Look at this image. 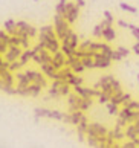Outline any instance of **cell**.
<instances>
[{
    "label": "cell",
    "instance_id": "30",
    "mask_svg": "<svg viewBox=\"0 0 139 148\" xmlns=\"http://www.w3.org/2000/svg\"><path fill=\"white\" fill-rule=\"evenodd\" d=\"M122 107H124V108H129V110L136 112V110H139V102L135 101V99H131V101H129V102H125Z\"/></svg>",
    "mask_w": 139,
    "mask_h": 148
},
{
    "label": "cell",
    "instance_id": "23",
    "mask_svg": "<svg viewBox=\"0 0 139 148\" xmlns=\"http://www.w3.org/2000/svg\"><path fill=\"white\" fill-rule=\"evenodd\" d=\"M32 58H34V51H32V47L31 49H26V51H23V53H21V57H20V60L19 61L21 63V66H25L29 63V61H32Z\"/></svg>",
    "mask_w": 139,
    "mask_h": 148
},
{
    "label": "cell",
    "instance_id": "21",
    "mask_svg": "<svg viewBox=\"0 0 139 148\" xmlns=\"http://www.w3.org/2000/svg\"><path fill=\"white\" fill-rule=\"evenodd\" d=\"M103 38L105 40V43H112V41L116 40V31H115L113 26H107V28H104Z\"/></svg>",
    "mask_w": 139,
    "mask_h": 148
},
{
    "label": "cell",
    "instance_id": "31",
    "mask_svg": "<svg viewBox=\"0 0 139 148\" xmlns=\"http://www.w3.org/2000/svg\"><path fill=\"white\" fill-rule=\"evenodd\" d=\"M103 31H104V28L101 26V23L96 25L95 28H93V37L95 38H103Z\"/></svg>",
    "mask_w": 139,
    "mask_h": 148
},
{
    "label": "cell",
    "instance_id": "41",
    "mask_svg": "<svg viewBox=\"0 0 139 148\" xmlns=\"http://www.w3.org/2000/svg\"><path fill=\"white\" fill-rule=\"evenodd\" d=\"M75 3L78 5L80 8H84L86 6V0H75Z\"/></svg>",
    "mask_w": 139,
    "mask_h": 148
},
{
    "label": "cell",
    "instance_id": "4",
    "mask_svg": "<svg viewBox=\"0 0 139 148\" xmlns=\"http://www.w3.org/2000/svg\"><path fill=\"white\" fill-rule=\"evenodd\" d=\"M17 37H29L32 40V38L38 37V29L29 25L28 21L17 20Z\"/></svg>",
    "mask_w": 139,
    "mask_h": 148
},
{
    "label": "cell",
    "instance_id": "43",
    "mask_svg": "<svg viewBox=\"0 0 139 148\" xmlns=\"http://www.w3.org/2000/svg\"><path fill=\"white\" fill-rule=\"evenodd\" d=\"M135 127L138 128V131H139V121H136V122H135Z\"/></svg>",
    "mask_w": 139,
    "mask_h": 148
},
{
    "label": "cell",
    "instance_id": "9",
    "mask_svg": "<svg viewBox=\"0 0 139 148\" xmlns=\"http://www.w3.org/2000/svg\"><path fill=\"white\" fill-rule=\"evenodd\" d=\"M74 92L76 93V95H80L81 98H84V99H93V98H98L99 95H101V90L90 89V87H84V86L74 87Z\"/></svg>",
    "mask_w": 139,
    "mask_h": 148
},
{
    "label": "cell",
    "instance_id": "1",
    "mask_svg": "<svg viewBox=\"0 0 139 148\" xmlns=\"http://www.w3.org/2000/svg\"><path fill=\"white\" fill-rule=\"evenodd\" d=\"M93 89L101 90L103 93L109 95L110 98H112L113 95H116V93L124 92V90H122V87H121V83L115 78L113 75H104V76H101V78L98 79V83L93 86Z\"/></svg>",
    "mask_w": 139,
    "mask_h": 148
},
{
    "label": "cell",
    "instance_id": "13",
    "mask_svg": "<svg viewBox=\"0 0 139 148\" xmlns=\"http://www.w3.org/2000/svg\"><path fill=\"white\" fill-rule=\"evenodd\" d=\"M87 116L83 112H72V113H67V114H64V119H63V122L66 124H70V125H78L81 124L83 121H86Z\"/></svg>",
    "mask_w": 139,
    "mask_h": 148
},
{
    "label": "cell",
    "instance_id": "39",
    "mask_svg": "<svg viewBox=\"0 0 139 148\" xmlns=\"http://www.w3.org/2000/svg\"><path fill=\"white\" fill-rule=\"evenodd\" d=\"M110 58H112V61H121V60H122V55H121L118 51H116V49H113L112 57H110Z\"/></svg>",
    "mask_w": 139,
    "mask_h": 148
},
{
    "label": "cell",
    "instance_id": "33",
    "mask_svg": "<svg viewBox=\"0 0 139 148\" xmlns=\"http://www.w3.org/2000/svg\"><path fill=\"white\" fill-rule=\"evenodd\" d=\"M21 67H23V66H21V63H20V61H14V63H11V64H9V70H11L12 73L19 72V70H20Z\"/></svg>",
    "mask_w": 139,
    "mask_h": 148
},
{
    "label": "cell",
    "instance_id": "27",
    "mask_svg": "<svg viewBox=\"0 0 139 148\" xmlns=\"http://www.w3.org/2000/svg\"><path fill=\"white\" fill-rule=\"evenodd\" d=\"M119 8H121L122 11H125V12H130V14H138V8L131 6V5L125 3V2H121V3H119Z\"/></svg>",
    "mask_w": 139,
    "mask_h": 148
},
{
    "label": "cell",
    "instance_id": "16",
    "mask_svg": "<svg viewBox=\"0 0 139 148\" xmlns=\"http://www.w3.org/2000/svg\"><path fill=\"white\" fill-rule=\"evenodd\" d=\"M66 55L61 51H58V52H55V53H52V66L57 70H60V69H63V67H66Z\"/></svg>",
    "mask_w": 139,
    "mask_h": 148
},
{
    "label": "cell",
    "instance_id": "26",
    "mask_svg": "<svg viewBox=\"0 0 139 148\" xmlns=\"http://www.w3.org/2000/svg\"><path fill=\"white\" fill-rule=\"evenodd\" d=\"M105 108H107L109 114H112V116H118L119 106H116V104H113V102H107V104H105Z\"/></svg>",
    "mask_w": 139,
    "mask_h": 148
},
{
    "label": "cell",
    "instance_id": "24",
    "mask_svg": "<svg viewBox=\"0 0 139 148\" xmlns=\"http://www.w3.org/2000/svg\"><path fill=\"white\" fill-rule=\"evenodd\" d=\"M67 2H69V0H58V3L55 5V14H60V15H63V17H64Z\"/></svg>",
    "mask_w": 139,
    "mask_h": 148
},
{
    "label": "cell",
    "instance_id": "20",
    "mask_svg": "<svg viewBox=\"0 0 139 148\" xmlns=\"http://www.w3.org/2000/svg\"><path fill=\"white\" fill-rule=\"evenodd\" d=\"M124 133H125V139H129V140H135V139L139 138V131L135 127V124L127 125V127L124 128Z\"/></svg>",
    "mask_w": 139,
    "mask_h": 148
},
{
    "label": "cell",
    "instance_id": "11",
    "mask_svg": "<svg viewBox=\"0 0 139 148\" xmlns=\"http://www.w3.org/2000/svg\"><path fill=\"white\" fill-rule=\"evenodd\" d=\"M32 61L35 64L41 66V64H51L52 63V53L46 51V49H41V51L38 52H34V58H32Z\"/></svg>",
    "mask_w": 139,
    "mask_h": 148
},
{
    "label": "cell",
    "instance_id": "37",
    "mask_svg": "<svg viewBox=\"0 0 139 148\" xmlns=\"http://www.w3.org/2000/svg\"><path fill=\"white\" fill-rule=\"evenodd\" d=\"M116 23H118L119 26H121V28H125V29H133V28H135V25H131V23H127V21H124V20H118V21H116Z\"/></svg>",
    "mask_w": 139,
    "mask_h": 148
},
{
    "label": "cell",
    "instance_id": "7",
    "mask_svg": "<svg viewBox=\"0 0 139 148\" xmlns=\"http://www.w3.org/2000/svg\"><path fill=\"white\" fill-rule=\"evenodd\" d=\"M80 6L75 2H67V6H66V12H64V18L67 20V23L72 26L80 17Z\"/></svg>",
    "mask_w": 139,
    "mask_h": 148
},
{
    "label": "cell",
    "instance_id": "15",
    "mask_svg": "<svg viewBox=\"0 0 139 148\" xmlns=\"http://www.w3.org/2000/svg\"><path fill=\"white\" fill-rule=\"evenodd\" d=\"M93 60H95V69H107L112 64V58L104 53H93Z\"/></svg>",
    "mask_w": 139,
    "mask_h": 148
},
{
    "label": "cell",
    "instance_id": "29",
    "mask_svg": "<svg viewBox=\"0 0 139 148\" xmlns=\"http://www.w3.org/2000/svg\"><path fill=\"white\" fill-rule=\"evenodd\" d=\"M92 106H93V99H84V98H83L80 110H81L83 113H84V112H87V110H90Z\"/></svg>",
    "mask_w": 139,
    "mask_h": 148
},
{
    "label": "cell",
    "instance_id": "45",
    "mask_svg": "<svg viewBox=\"0 0 139 148\" xmlns=\"http://www.w3.org/2000/svg\"><path fill=\"white\" fill-rule=\"evenodd\" d=\"M136 78H138V83H139V73H138V76H136Z\"/></svg>",
    "mask_w": 139,
    "mask_h": 148
},
{
    "label": "cell",
    "instance_id": "32",
    "mask_svg": "<svg viewBox=\"0 0 139 148\" xmlns=\"http://www.w3.org/2000/svg\"><path fill=\"white\" fill-rule=\"evenodd\" d=\"M119 148H138L136 139H135V140H129V139H127V142H122Z\"/></svg>",
    "mask_w": 139,
    "mask_h": 148
},
{
    "label": "cell",
    "instance_id": "18",
    "mask_svg": "<svg viewBox=\"0 0 139 148\" xmlns=\"http://www.w3.org/2000/svg\"><path fill=\"white\" fill-rule=\"evenodd\" d=\"M109 138L110 139H113L116 142H121V140H124L125 139V133H124V128H121L118 127V125H115V128L113 130H109Z\"/></svg>",
    "mask_w": 139,
    "mask_h": 148
},
{
    "label": "cell",
    "instance_id": "19",
    "mask_svg": "<svg viewBox=\"0 0 139 148\" xmlns=\"http://www.w3.org/2000/svg\"><path fill=\"white\" fill-rule=\"evenodd\" d=\"M61 43H64V45H67V46H70L72 49H75V51H76V49H78V46H80V38H78V34H75V32L72 31L70 34H69L67 37H66Z\"/></svg>",
    "mask_w": 139,
    "mask_h": 148
},
{
    "label": "cell",
    "instance_id": "46",
    "mask_svg": "<svg viewBox=\"0 0 139 148\" xmlns=\"http://www.w3.org/2000/svg\"><path fill=\"white\" fill-rule=\"evenodd\" d=\"M34 2H38V0H34Z\"/></svg>",
    "mask_w": 139,
    "mask_h": 148
},
{
    "label": "cell",
    "instance_id": "2",
    "mask_svg": "<svg viewBox=\"0 0 139 148\" xmlns=\"http://www.w3.org/2000/svg\"><path fill=\"white\" fill-rule=\"evenodd\" d=\"M49 98H54V99H57L60 96H69L72 93V86L67 84L66 81H60V79H55L51 83L49 86Z\"/></svg>",
    "mask_w": 139,
    "mask_h": 148
},
{
    "label": "cell",
    "instance_id": "5",
    "mask_svg": "<svg viewBox=\"0 0 139 148\" xmlns=\"http://www.w3.org/2000/svg\"><path fill=\"white\" fill-rule=\"evenodd\" d=\"M25 73H26V76H28V79H29L31 84H38V86H41L43 89L47 87V78L41 73V70L28 69V70H25Z\"/></svg>",
    "mask_w": 139,
    "mask_h": 148
},
{
    "label": "cell",
    "instance_id": "40",
    "mask_svg": "<svg viewBox=\"0 0 139 148\" xmlns=\"http://www.w3.org/2000/svg\"><path fill=\"white\" fill-rule=\"evenodd\" d=\"M131 34H133V37H135V38L139 37V28H138V26H135V28L131 29Z\"/></svg>",
    "mask_w": 139,
    "mask_h": 148
},
{
    "label": "cell",
    "instance_id": "22",
    "mask_svg": "<svg viewBox=\"0 0 139 148\" xmlns=\"http://www.w3.org/2000/svg\"><path fill=\"white\" fill-rule=\"evenodd\" d=\"M3 29L8 32L9 35H17V20L9 18L3 23Z\"/></svg>",
    "mask_w": 139,
    "mask_h": 148
},
{
    "label": "cell",
    "instance_id": "38",
    "mask_svg": "<svg viewBox=\"0 0 139 148\" xmlns=\"http://www.w3.org/2000/svg\"><path fill=\"white\" fill-rule=\"evenodd\" d=\"M9 49V45L8 43H5V41H0V55H5V53H6V51Z\"/></svg>",
    "mask_w": 139,
    "mask_h": 148
},
{
    "label": "cell",
    "instance_id": "35",
    "mask_svg": "<svg viewBox=\"0 0 139 148\" xmlns=\"http://www.w3.org/2000/svg\"><path fill=\"white\" fill-rule=\"evenodd\" d=\"M116 51L122 55V58H127V57H129V53H130V51L127 47H124V46H118V47H116Z\"/></svg>",
    "mask_w": 139,
    "mask_h": 148
},
{
    "label": "cell",
    "instance_id": "8",
    "mask_svg": "<svg viewBox=\"0 0 139 148\" xmlns=\"http://www.w3.org/2000/svg\"><path fill=\"white\" fill-rule=\"evenodd\" d=\"M66 113H61L58 110H51V108H35V118H49V119H57V121H63Z\"/></svg>",
    "mask_w": 139,
    "mask_h": 148
},
{
    "label": "cell",
    "instance_id": "47",
    "mask_svg": "<svg viewBox=\"0 0 139 148\" xmlns=\"http://www.w3.org/2000/svg\"><path fill=\"white\" fill-rule=\"evenodd\" d=\"M138 102H139V99H138Z\"/></svg>",
    "mask_w": 139,
    "mask_h": 148
},
{
    "label": "cell",
    "instance_id": "44",
    "mask_svg": "<svg viewBox=\"0 0 139 148\" xmlns=\"http://www.w3.org/2000/svg\"><path fill=\"white\" fill-rule=\"evenodd\" d=\"M3 61H5V60H3V57H2V55H0V66H2V64H3Z\"/></svg>",
    "mask_w": 139,
    "mask_h": 148
},
{
    "label": "cell",
    "instance_id": "17",
    "mask_svg": "<svg viewBox=\"0 0 139 148\" xmlns=\"http://www.w3.org/2000/svg\"><path fill=\"white\" fill-rule=\"evenodd\" d=\"M40 70H41V73H43L44 76H46L47 79H52V81L57 79L58 70L55 69L52 64H41V66H40Z\"/></svg>",
    "mask_w": 139,
    "mask_h": 148
},
{
    "label": "cell",
    "instance_id": "42",
    "mask_svg": "<svg viewBox=\"0 0 139 148\" xmlns=\"http://www.w3.org/2000/svg\"><path fill=\"white\" fill-rule=\"evenodd\" d=\"M133 52H135L136 55H139V43H135V46H133Z\"/></svg>",
    "mask_w": 139,
    "mask_h": 148
},
{
    "label": "cell",
    "instance_id": "6",
    "mask_svg": "<svg viewBox=\"0 0 139 148\" xmlns=\"http://www.w3.org/2000/svg\"><path fill=\"white\" fill-rule=\"evenodd\" d=\"M109 134V128L99 122H89L86 136H93V138H105Z\"/></svg>",
    "mask_w": 139,
    "mask_h": 148
},
{
    "label": "cell",
    "instance_id": "36",
    "mask_svg": "<svg viewBox=\"0 0 139 148\" xmlns=\"http://www.w3.org/2000/svg\"><path fill=\"white\" fill-rule=\"evenodd\" d=\"M98 102H99V104H107V102H110V96L101 92V95L98 96Z\"/></svg>",
    "mask_w": 139,
    "mask_h": 148
},
{
    "label": "cell",
    "instance_id": "28",
    "mask_svg": "<svg viewBox=\"0 0 139 148\" xmlns=\"http://www.w3.org/2000/svg\"><path fill=\"white\" fill-rule=\"evenodd\" d=\"M83 64H84L86 69H95V60H93V57H84V58H80Z\"/></svg>",
    "mask_w": 139,
    "mask_h": 148
},
{
    "label": "cell",
    "instance_id": "12",
    "mask_svg": "<svg viewBox=\"0 0 139 148\" xmlns=\"http://www.w3.org/2000/svg\"><path fill=\"white\" fill-rule=\"evenodd\" d=\"M66 58H67V57H66ZM66 67H70L72 72L76 73V75H80V73H83L86 70L83 61L80 58H76V57H69L67 60H66Z\"/></svg>",
    "mask_w": 139,
    "mask_h": 148
},
{
    "label": "cell",
    "instance_id": "14",
    "mask_svg": "<svg viewBox=\"0 0 139 148\" xmlns=\"http://www.w3.org/2000/svg\"><path fill=\"white\" fill-rule=\"evenodd\" d=\"M81 101L83 98L80 95H76L75 92H72L70 95L67 96V107H69V113L72 112H81L80 107H81Z\"/></svg>",
    "mask_w": 139,
    "mask_h": 148
},
{
    "label": "cell",
    "instance_id": "48",
    "mask_svg": "<svg viewBox=\"0 0 139 148\" xmlns=\"http://www.w3.org/2000/svg\"><path fill=\"white\" fill-rule=\"evenodd\" d=\"M138 148H139V147H138Z\"/></svg>",
    "mask_w": 139,
    "mask_h": 148
},
{
    "label": "cell",
    "instance_id": "34",
    "mask_svg": "<svg viewBox=\"0 0 139 148\" xmlns=\"http://www.w3.org/2000/svg\"><path fill=\"white\" fill-rule=\"evenodd\" d=\"M103 15H104V20H107L110 25H113V23H115V17L112 15V12H110V11H107V9H105L104 12H103Z\"/></svg>",
    "mask_w": 139,
    "mask_h": 148
},
{
    "label": "cell",
    "instance_id": "10",
    "mask_svg": "<svg viewBox=\"0 0 139 148\" xmlns=\"http://www.w3.org/2000/svg\"><path fill=\"white\" fill-rule=\"evenodd\" d=\"M21 53H23V49H21L20 46H9V49L6 51V53L3 55V60L6 63H14V61H19Z\"/></svg>",
    "mask_w": 139,
    "mask_h": 148
},
{
    "label": "cell",
    "instance_id": "3",
    "mask_svg": "<svg viewBox=\"0 0 139 148\" xmlns=\"http://www.w3.org/2000/svg\"><path fill=\"white\" fill-rule=\"evenodd\" d=\"M54 28H55L57 38L60 41H63L64 38L72 32V28H70V25L67 23V20H66L63 15H60V14L54 15Z\"/></svg>",
    "mask_w": 139,
    "mask_h": 148
},
{
    "label": "cell",
    "instance_id": "25",
    "mask_svg": "<svg viewBox=\"0 0 139 148\" xmlns=\"http://www.w3.org/2000/svg\"><path fill=\"white\" fill-rule=\"evenodd\" d=\"M83 83H84V79L81 78L80 75H76V73H74L72 75V78L67 81V84H70L72 87H76V86H83Z\"/></svg>",
    "mask_w": 139,
    "mask_h": 148
}]
</instances>
